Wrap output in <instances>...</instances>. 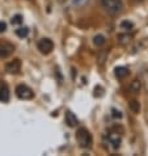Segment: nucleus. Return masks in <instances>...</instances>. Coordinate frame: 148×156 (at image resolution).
<instances>
[{"label": "nucleus", "mask_w": 148, "mask_h": 156, "mask_svg": "<svg viewBox=\"0 0 148 156\" xmlns=\"http://www.w3.org/2000/svg\"><path fill=\"white\" fill-rule=\"evenodd\" d=\"M28 33H29L28 28H19V29H16V36H17V37H20V38L26 37V36H28Z\"/></svg>", "instance_id": "nucleus-13"}, {"label": "nucleus", "mask_w": 148, "mask_h": 156, "mask_svg": "<svg viewBox=\"0 0 148 156\" xmlns=\"http://www.w3.org/2000/svg\"><path fill=\"white\" fill-rule=\"evenodd\" d=\"M101 7L107 15L117 16L123 9V3L121 0H101Z\"/></svg>", "instance_id": "nucleus-1"}, {"label": "nucleus", "mask_w": 148, "mask_h": 156, "mask_svg": "<svg viewBox=\"0 0 148 156\" xmlns=\"http://www.w3.org/2000/svg\"><path fill=\"white\" fill-rule=\"evenodd\" d=\"M114 73H115L117 79H125V77L129 75V68H126V67H117L114 70Z\"/></svg>", "instance_id": "nucleus-9"}, {"label": "nucleus", "mask_w": 148, "mask_h": 156, "mask_svg": "<svg viewBox=\"0 0 148 156\" xmlns=\"http://www.w3.org/2000/svg\"><path fill=\"white\" fill-rule=\"evenodd\" d=\"M15 92H16V96L19 98H21V100H30V98L34 97V92L29 88L28 85H25V84L17 85L16 89H15Z\"/></svg>", "instance_id": "nucleus-3"}, {"label": "nucleus", "mask_w": 148, "mask_h": 156, "mask_svg": "<svg viewBox=\"0 0 148 156\" xmlns=\"http://www.w3.org/2000/svg\"><path fill=\"white\" fill-rule=\"evenodd\" d=\"M15 51V46L8 41L0 40V59H5Z\"/></svg>", "instance_id": "nucleus-5"}, {"label": "nucleus", "mask_w": 148, "mask_h": 156, "mask_svg": "<svg viewBox=\"0 0 148 156\" xmlns=\"http://www.w3.org/2000/svg\"><path fill=\"white\" fill-rule=\"evenodd\" d=\"M131 36L130 34H119L118 36V43L122 46H125V45H127V43H130V41H131Z\"/></svg>", "instance_id": "nucleus-11"}, {"label": "nucleus", "mask_w": 148, "mask_h": 156, "mask_svg": "<svg viewBox=\"0 0 148 156\" xmlns=\"http://www.w3.org/2000/svg\"><path fill=\"white\" fill-rule=\"evenodd\" d=\"M76 140L81 148H89L92 144V135L86 129L80 127L76 131Z\"/></svg>", "instance_id": "nucleus-2"}, {"label": "nucleus", "mask_w": 148, "mask_h": 156, "mask_svg": "<svg viewBox=\"0 0 148 156\" xmlns=\"http://www.w3.org/2000/svg\"><path fill=\"white\" fill-rule=\"evenodd\" d=\"M134 28V24L131 23V21H122L121 23V29H123V30H131Z\"/></svg>", "instance_id": "nucleus-15"}, {"label": "nucleus", "mask_w": 148, "mask_h": 156, "mask_svg": "<svg viewBox=\"0 0 148 156\" xmlns=\"http://www.w3.org/2000/svg\"><path fill=\"white\" fill-rule=\"evenodd\" d=\"M140 88H142V83H140V80H138V79L132 80L131 84H130V90L134 93H139L140 92Z\"/></svg>", "instance_id": "nucleus-10"}, {"label": "nucleus", "mask_w": 148, "mask_h": 156, "mask_svg": "<svg viewBox=\"0 0 148 156\" xmlns=\"http://www.w3.org/2000/svg\"><path fill=\"white\" fill-rule=\"evenodd\" d=\"M5 71L9 73H19L21 71V60L13 59L5 64Z\"/></svg>", "instance_id": "nucleus-6"}, {"label": "nucleus", "mask_w": 148, "mask_h": 156, "mask_svg": "<svg viewBox=\"0 0 148 156\" xmlns=\"http://www.w3.org/2000/svg\"><path fill=\"white\" fill-rule=\"evenodd\" d=\"M132 2H143V0H132Z\"/></svg>", "instance_id": "nucleus-19"}, {"label": "nucleus", "mask_w": 148, "mask_h": 156, "mask_svg": "<svg viewBox=\"0 0 148 156\" xmlns=\"http://www.w3.org/2000/svg\"><path fill=\"white\" fill-rule=\"evenodd\" d=\"M105 42H106V40H105V37H104L102 34H98V36H96L93 38V43H94V46H97V47L102 46Z\"/></svg>", "instance_id": "nucleus-12"}, {"label": "nucleus", "mask_w": 148, "mask_h": 156, "mask_svg": "<svg viewBox=\"0 0 148 156\" xmlns=\"http://www.w3.org/2000/svg\"><path fill=\"white\" fill-rule=\"evenodd\" d=\"M37 47H38V50L41 51L42 54H50L51 51L54 50V42L50 40V38H42V40L38 41L37 43Z\"/></svg>", "instance_id": "nucleus-4"}, {"label": "nucleus", "mask_w": 148, "mask_h": 156, "mask_svg": "<svg viewBox=\"0 0 148 156\" xmlns=\"http://www.w3.org/2000/svg\"><path fill=\"white\" fill-rule=\"evenodd\" d=\"M130 109H131L132 113H139V110H140V104L134 100V101L130 102Z\"/></svg>", "instance_id": "nucleus-14"}, {"label": "nucleus", "mask_w": 148, "mask_h": 156, "mask_svg": "<svg viewBox=\"0 0 148 156\" xmlns=\"http://www.w3.org/2000/svg\"><path fill=\"white\" fill-rule=\"evenodd\" d=\"M66 123L68 125L69 127H76L77 123H79V121H77L76 115L72 113V112H66Z\"/></svg>", "instance_id": "nucleus-8"}, {"label": "nucleus", "mask_w": 148, "mask_h": 156, "mask_svg": "<svg viewBox=\"0 0 148 156\" xmlns=\"http://www.w3.org/2000/svg\"><path fill=\"white\" fill-rule=\"evenodd\" d=\"M5 29H7V25L4 24V23H0V33H2V32H5Z\"/></svg>", "instance_id": "nucleus-17"}, {"label": "nucleus", "mask_w": 148, "mask_h": 156, "mask_svg": "<svg viewBox=\"0 0 148 156\" xmlns=\"http://www.w3.org/2000/svg\"><path fill=\"white\" fill-rule=\"evenodd\" d=\"M121 112H117V110H114L113 109V117H118V118H121Z\"/></svg>", "instance_id": "nucleus-18"}, {"label": "nucleus", "mask_w": 148, "mask_h": 156, "mask_svg": "<svg viewBox=\"0 0 148 156\" xmlns=\"http://www.w3.org/2000/svg\"><path fill=\"white\" fill-rule=\"evenodd\" d=\"M9 100V89L8 85L3 81H0V101L2 102H7Z\"/></svg>", "instance_id": "nucleus-7"}, {"label": "nucleus", "mask_w": 148, "mask_h": 156, "mask_svg": "<svg viewBox=\"0 0 148 156\" xmlns=\"http://www.w3.org/2000/svg\"><path fill=\"white\" fill-rule=\"evenodd\" d=\"M21 23H23V17H21L20 15H17L12 19V24H21Z\"/></svg>", "instance_id": "nucleus-16"}]
</instances>
